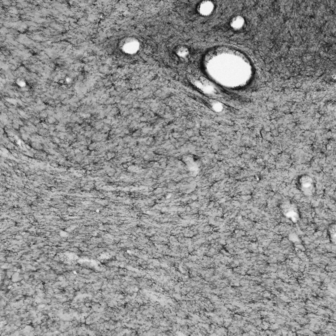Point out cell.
I'll return each mask as SVG.
<instances>
[{"mask_svg": "<svg viewBox=\"0 0 336 336\" xmlns=\"http://www.w3.org/2000/svg\"><path fill=\"white\" fill-rule=\"evenodd\" d=\"M301 185L303 189L308 190L309 188H311L312 186V181L311 178L307 177H303L301 179Z\"/></svg>", "mask_w": 336, "mask_h": 336, "instance_id": "cell-1", "label": "cell"}]
</instances>
